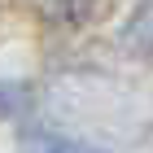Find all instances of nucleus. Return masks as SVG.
Instances as JSON below:
<instances>
[{
  "instance_id": "f257e3e1",
  "label": "nucleus",
  "mask_w": 153,
  "mask_h": 153,
  "mask_svg": "<svg viewBox=\"0 0 153 153\" xmlns=\"http://www.w3.org/2000/svg\"><path fill=\"white\" fill-rule=\"evenodd\" d=\"M22 153H109V149H96V144L74 140V136H57V131H26Z\"/></svg>"
}]
</instances>
